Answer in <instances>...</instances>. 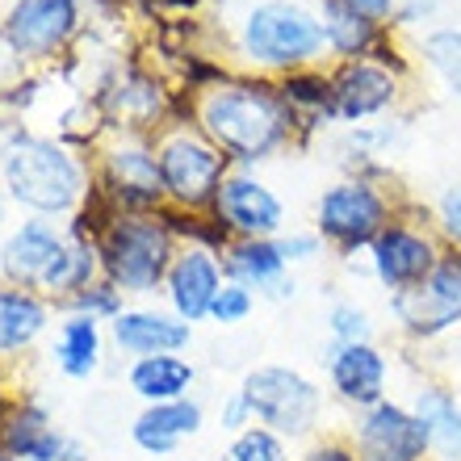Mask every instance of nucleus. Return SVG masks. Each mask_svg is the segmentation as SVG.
I'll use <instances>...</instances> for the list:
<instances>
[{"instance_id": "10", "label": "nucleus", "mask_w": 461, "mask_h": 461, "mask_svg": "<svg viewBox=\"0 0 461 461\" xmlns=\"http://www.w3.org/2000/svg\"><path fill=\"white\" fill-rule=\"evenodd\" d=\"M68 268L72 248L47 222H25L0 243V273L17 290H68Z\"/></svg>"}, {"instance_id": "18", "label": "nucleus", "mask_w": 461, "mask_h": 461, "mask_svg": "<svg viewBox=\"0 0 461 461\" xmlns=\"http://www.w3.org/2000/svg\"><path fill=\"white\" fill-rule=\"evenodd\" d=\"M315 13H319V25H323V42H328V50L340 63L374 59L377 47L386 42L382 22H374V17L348 9L344 0H323Z\"/></svg>"}, {"instance_id": "24", "label": "nucleus", "mask_w": 461, "mask_h": 461, "mask_svg": "<svg viewBox=\"0 0 461 461\" xmlns=\"http://www.w3.org/2000/svg\"><path fill=\"white\" fill-rule=\"evenodd\" d=\"M194 386V365L176 357V352H159V357H139L131 369V390L147 402H176Z\"/></svg>"}, {"instance_id": "28", "label": "nucleus", "mask_w": 461, "mask_h": 461, "mask_svg": "<svg viewBox=\"0 0 461 461\" xmlns=\"http://www.w3.org/2000/svg\"><path fill=\"white\" fill-rule=\"evenodd\" d=\"M424 59L428 68L449 85V93L461 101V30H432V34L424 38Z\"/></svg>"}, {"instance_id": "40", "label": "nucleus", "mask_w": 461, "mask_h": 461, "mask_svg": "<svg viewBox=\"0 0 461 461\" xmlns=\"http://www.w3.org/2000/svg\"><path fill=\"white\" fill-rule=\"evenodd\" d=\"M0 22H5V17H0Z\"/></svg>"}, {"instance_id": "32", "label": "nucleus", "mask_w": 461, "mask_h": 461, "mask_svg": "<svg viewBox=\"0 0 461 461\" xmlns=\"http://www.w3.org/2000/svg\"><path fill=\"white\" fill-rule=\"evenodd\" d=\"M72 306H76V315H88V319H97V315H122V306H118V285H88V290L72 294Z\"/></svg>"}, {"instance_id": "4", "label": "nucleus", "mask_w": 461, "mask_h": 461, "mask_svg": "<svg viewBox=\"0 0 461 461\" xmlns=\"http://www.w3.org/2000/svg\"><path fill=\"white\" fill-rule=\"evenodd\" d=\"M97 256L110 285L147 294L159 281H168V268L176 260V230L164 219V210L159 214H113L97 240Z\"/></svg>"}, {"instance_id": "2", "label": "nucleus", "mask_w": 461, "mask_h": 461, "mask_svg": "<svg viewBox=\"0 0 461 461\" xmlns=\"http://www.w3.org/2000/svg\"><path fill=\"white\" fill-rule=\"evenodd\" d=\"M0 176L17 206L34 214H68L85 197V168L55 139L13 134L0 147Z\"/></svg>"}, {"instance_id": "9", "label": "nucleus", "mask_w": 461, "mask_h": 461, "mask_svg": "<svg viewBox=\"0 0 461 461\" xmlns=\"http://www.w3.org/2000/svg\"><path fill=\"white\" fill-rule=\"evenodd\" d=\"M80 30V0H13L0 34L17 59H55Z\"/></svg>"}, {"instance_id": "27", "label": "nucleus", "mask_w": 461, "mask_h": 461, "mask_svg": "<svg viewBox=\"0 0 461 461\" xmlns=\"http://www.w3.org/2000/svg\"><path fill=\"white\" fill-rule=\"evenodd\" d=\"M281 97L294 110V126H298L303 113H311V122L336 118V110H331V76H319L315 68L281 76Z\"/></svg>"}, {"instance_id": "7", "label": "nucleus", "mask_w": 461, "mask_h": 461, "mask_svg": "<svg viewBox=\"0 0 461 461\" xmlns=\"http://www.w3.org/2000/svg\"><path fill=\"white\" fill-rule=\"evenodd\" d=\"M394 222L386 194L365 176H348V181L331 185L315 206V235L331 248H340L344 256L374 248V240Z\"/></svg>"}, {"instance_id": "38", "label": "nucleus", "mask_w": 461, "mask_h": 461, "mask_svg": "<svg viewBox=\"0 0 461 461\" xmlns=\"http://www.w3.org/2000/svg\"><path fill=\"white\" fill-rule=\"evenodd\" d=\"M437 9V0H399V13H394V22L399 25H415L420 17Z\"/></svg>"}, {"instance_id": "29", "label": "nucleus", "mask_w": 461, "mask_h": 461, "mask_svg": "<svg viewBox=\"0 0 461 461\" xmlns=\"http://www.w3.org/2000/svg\"><path fill=\"white\" fill-rule=\"evenodd\" d=\"M222 461H290V445L277 432L252 424V428H243V432H235Z\"/></svg>"}, {"instance_id": "3", "label": "nucleus", "mask_w": 461, "mask_h": 461, "mask_svg": "<svg viewBox=\"0 0 461 461\" xmlns=\"http://www.w3.org/2000/svg\"><path fill=\"white\" fill-rule=\"evenodd\" d=\"M323 50L328 42H323L319 13L298 0H260L240 25V55L256 72H306L323 59Z\"/></svg>"}, {"instance_id": "20", "label": "nucleus", "mask_w": 461, "mask_h": 461, "mask_svg": "<svg viewBox=\"0 0 461 461\" xmlns=\"http://www.w3.org/2000/svg\"><path fill=\"white\" fill-rule=\"evenodd\" d=\"M113 340L139 357H159V352H181L189 344V323L172 315H151V311H122L113 319Z\"/></svg>"}, {"instance_id": "36", "label": "nucleus", "mask_w": 461, "mask_h": 461, "mask_svg": "<svg viewBox=\"0 0 461 461\" xmlns=\"http://www.w3.org/2000/svg\"><path fill=\"white\" fill-rule=\"evenodd\" d=\"M303 461H361V457H357V449L344 445V440H323V445H315Z\"/></svg>"}, {"instance_id": "35", "label": "nucleus", "mask_w": 461, "mask_h": 461, "mask_svg": "<svg viewBox=\"0 0 461 461\" xmlns=\"http://www.w3.org/2000/svg\"><path fill=\"white\" fill-rule=\"evenodd\" d=\"M256 415L252 407H248V399H243V390H235L227 402H222V428H230V432H243V428H252Z\"/></svg>"}, {"instance_id": "26", "label": "nucleus", "mask_w": 461, "mask_h": 461, "mask_svg": "<svg viewBox=\"0 0 461 461\" xmlns=\"http://www.w3.org/2000/svg\"><path fill=\"white\" fill-rule=\"evenodd\" d=\"M97 357H101L97 319L72 315L59 328V340H55V361H59V369L68 377H88L97 369Z\"/></svg>"}, {"instance_id": "30", "label": "nucleus", "mask_w": 461, "mask_h": 461, "mask_svg": "<svg viewBox=\"0 0 461 461\" xmlns=\"http://www.w3.org/2000/svg\"><path fill=\"white\" fill-rule=\"evenodd\" d=\"M328 328L336 344H374V323H369V315H365L361 306H352V303L331 306Z\"/></svg>"}, {"instance_id": "23", "label": "nucleus", "mask_w": 461, "mask_h": 461, "mask_svg": "<svg viewBox=\"0 0 461 461\" xmlns=\"http://www.w3.org/2000/svg\"><path fill=\"white\" fill-rule=\"evenodd\" d=\"M411 411L428 428V449L437 461H461V402L445 386H424L415 394Z\"/></svg>"}, {"instance_id": "13", "label": "nucleus", "mask_w": 461, "mask_h": 461, "mask_svg": "<svg viewBox=\"0 0 461 461\" xmlns=\"http://www.w3.org/2000/svg\"><path fill=\"white\" fill-rule=\"evenodd\" d=\"M210 214L230 230V240H277L285 227V206L265 181L252 172H227V181L214 194Z\"/></svg>"}, {"instance_id": "37", "label": "nucleus", "mask_w": 461, "mask_h": 461, "mask_svg": "<svg viewBox=\"0 0 461 461\" xmlns=\"http://www.w3.org/2000/svg\"><path fill=\"white\" fill-rule=\"evenodd\" d=\"M344 5L374 17V22H394V13H399V0H344Z\"/></svg>"}, {"instance_id": "33", "label": "nucleus", "mask_w": 461, "mask_h": 461, "mask_svg": "<svg viewBox=\"0 0 461 461\" xmlns=\"http://www.w3.org/2000/svg\"><path fill=\"white\" fill-rule=\"evenodd\" d=\"M437 227L453 252H461V185H449L437 202Z\"/></svg>"}, {"instance_id": "15", "label": "nucleus", "mask_w": 461, "mask_h": 461, "mask_svg": "<svg viewBox=\"0 0 461 461\" xmlns=\"http://www.w3.org/2000/svg\"><path fill=\"white\" fill-rule=\"evenodd\" d=\"M399 97V80L390 68L374 59L340 63V72L331 76V110L340 122H365L374 113L390 110Z\"/></svg>"}, {"instance_id": "11", "label": "nucleus", "mask_w": 461, "mask_h": 461, "mask_svg": "<svg viewBox=\"0 0 461 461\" xmlns=\"http://www.w3.org/2000/svg\"><path fill=\"white\" fill-rule=\"evenodd\" d=\"M101 189L126 214H151V210L159 214L168 194H164V181H159L156 147H147L143 139H122V143L105 147V156H101Z\"/></svg>"}, {"instance_id": "19", "label": "nucleus", "mask_w": 461, "mask_h": 461, "mask_svg": "<svg viewBox=\"0 0 461 461\" xmlns=\"http://www.w3.org/2000/svg\"><path fill=\"white\" fill-rule=\"evenodd\" d=\"M222 268L230 281H240L248 290H273V294H294L285 281V256H281L277 240H230L222 252Z\"/></svg>"}, {"instance_id": "16", "label": "nucleus", "mask_w": 461, "mask_h": 461, "mask_svg": "<svg viewBox=\"0 0 461 461\" xmlns=\"http://www.w3.org/2000/svg\"><path fill=\"white\" fill-rule=\"evenodd\" d=\"M222 285H227L222 281V265L210 248H197L194 243V248L176 252V260L168 268V298H172L176 319H185V323L210 319V306H214Z\"/></svg>"}, {"instance_id": "17", "label": "nucleus", "mask_w": 461, "mask_h": 461, "mask_svg": "<svg viewBox=\"0 0 461 461\" xmlns=\"http://www.w3.org/2000/svg\"><path fill=\"white\" fill-rule=\"evenodd\" d=\"M331 386L344 402H352L357 411L377 407L386 399V357L377 344H336L328 357Z\"/></svg>"}, {"instance_id": "1", "label": "nucleus", "mask_w": 461, "mask_h": 461, "mask_svg": "<svg viewBox=\"0 0 461 461\" xmlns=\"http://www.w3.org/2000/svg\"><path fill=\"white\" fill-rule=\"evenodd\" d=\"M197 131L235 164H260L290 143L294 110L281 97V85H268L260 76L219 80L202 88Z\"/></svg>"}, {"instance_id": "34", "label": "nucleus", "mask_w": 461, "mask_h": 461, "mask_svg": "<svg viewBox=\"0 0 461 461\" xmlns=\"http://www.w3.org/2000/svg\"><path fill=\"white\" fill-rule=\"evenodd\" d=\"M277 248L281 256H285V265H294V260H311V256L319 252V235H277Z\"/></svg>"}, {"instance_id": "8", "label": "nucleus", "mask_w": 461, "mask_h": 461, "mask_svg": "<svg viewBox=\"0 0 461 461\" xmlns=\"http://www.w3.org/2000/svg\"><path fill=\"white\" fill-rule=\"evenodd\" d=\"M390 306H394L402 331L415 336V340H432V336H445L449 328H457L461 323V252L445 248L437 268L415 290L394 294Z\"/></svg>"}, {"instance_id": "39", "label": "nucleus", "mask_w": 461, "mask_h": 461, "mask_svg": "<svg viewBox=\"0 0 461 461\" xmlns=\"http://www.w3.org/2000/svg\"><path fill=\"white\" fill-rule=\"evenodd\" d=\"M0 461H13V457H5V453H0Z\"/></svg>"}, {"instance_id": "21", "label": "nucleus", "mask_w": 461, "mask_h": 461, "mask_svg": "<svg viewBox=\"0 0 461 461\" xmlns=\"http://www.w3.org/2000/svg\"><path fill=\"white\" fill-rule=\"evenodd\" d=\"M202 428V407L189 399L176 402H151L139 420H134V445L147 453H172L185 437H194Z\"/></svg>"}, {"instance_id": "14", "label": "nucleus", "mask_w": 461, "mask_h": 461, "mask_svg": "<svg viewBox=\"0 0 461 461\" xmlns=\"http://www.w3.org/2000/svg\"><path fill=\"white\" fill-rule=\"evenodd\" d=\"M440 252L445 248L432 240V230L411 227V222H390L374 240V248H369V265H374V277L390 294H402V290H415L437 268Z\"/></svg>"}, {"instance_id": "5", "label": "nucleus", "mask_w": 461, "mask_h": 461, "mask_svg": "<svg viewBox=\"0 0 461 461\" xmlns=\"http://www.w3.org/2000/svg\"><path fill=\"white\" fill-rule=\"evenodd\" d=\"M243 399L252 407L256 424L285 440H303L319 428L323 390L290 365H260L243 377Z\"/></svg>"}, {"instance_id": "22", "label": "nucleus", "mask_w": 461, "mask_h": 461, "mask_svg": "<svg viewBox=\"0 0 461 461\" xmlns=\"http://www.w3.org/2000/svg\"><path fill=\"white\" fill-rule=\"evenodd\" d=\"M0 445L9 449V457H25V461H80V449L72 440H63L38 407H25V411L13 415Z\"/></svg>"}, {"instance_id": "25", "label": "nucleus", "mask_w": 461, "mask_h": 461, "mask_svg": "<svg viewBox=\"0 0 461 461\" xmlns=\"http://www.w3.org/2000/svg\"><path fill=\"white\" fill-rule=\"evenodd\" d=\"M47 328V306L30 290H0V352L34 344Z\"/></svg>"}, {"instance_id": "6", "label": "nucleus", "mask_w": 461, "mask_h": 461, "mask_svg": "<svg viewBox=\"0 0 461 461\" xmlns=\"http://www.w3.org/2000/svg\"><path fill=\"white\" fill-rule=\"evenodd\" d=\"M156 159H159L164 194L185 214L214 206V194H219V185L227 181V172H230V159L202 131L164 134L156 143Z\"/></svg>"}, {"instance_id": "31", "label": "nucleus", "mask_w": 461, "mask_h": 461, "mask_svg": "<svg viewBox=\"0 0 461 461\" xmlns=\"http://www.w3.org/2000/svg\"><path fill=\"white\" fill-rule=\"evenodd\" d=\"M252 306H256L252 290L240 285V281H227L219 290V298H214V306H210V319L214 323H243V319L252 315Z\"/></svg>"}, {"instance_id": "12", "label": "nucleus", "mask_w": 461, "mask_h": 461, "mask_svg": "<svg viewBox=\"0 0 461 461\" xmlns=\"http://www.w3.org/2000/svg\"><path fill=\"white\" fill-rule=\"evenodd\" d=\"M352 449L361 461H428V428L420 415L402 402L382 399L377 407H365L352 428Z\"/></svg>"}]
</instances>
